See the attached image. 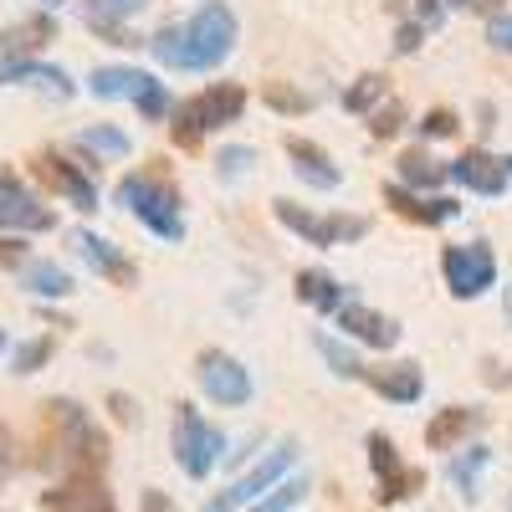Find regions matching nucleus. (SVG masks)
I'll return each instance as SVG.
<instances>
[{
    "instance_id": "9b49d317",
    "label": "nucleus",
    "mask_w": 512,
    "mask_h": 512,
    "mask_svg": "<svg viewBox=\"0 0 512 512\" xmlns=\"http://www.w3.org/2000/svg\"><path fill=\"white\" fill-rule=\"evenodd\" d=\"M195 374H200L205 400H216V405H226V410H241V405L251 400V369H246L241 359H231L226 349H205L200 364H195Z\"/></svg>"
},
{
    "instance_id": "f8f14e48",
    "label": "nucleus",
    "mask_w": 512,
    "mask_h": 512,
    "mask_svg": "<svg viewBox=\"0 0 512 512\" xmlns=\"http://www.w3.org/2000/svg\"><path fill=\"white\" fill-rule=\"evenodd\" d=\"M31 169H36V180L47 185L52 195H62L67 205H77V210H98V185H93V175H88L82 164H72L67 154L41 149V154L31 159Z\"/></svg>"
},
{
    "instance_id": "b1692460",
    "label": "nucleus",
    "mask_w": 512,
    "mask_h": 512,
    "mask_svg": "<svg viewBox=\"0 0 512 512\" xmlns=\"http://www.w3.org/2000/svg\"><path fill=\"white\" fill-rule=\"evenodd\" d=\"M487 466H492V446H461V456H451V466H446V477H451V487H456L466 502H477Z\"/></svg>"
},
{
    "instance_id": "412c9836",
    "label": "nucleus",
    "mask_w": 512,
    "mask_h": 512,
    "mask_svg": "<svg viewBox=\"0 0 512 512\" xmlns=\"http://www.w3.org/2000/svg\"><path fill=\"white\" fill-rule=\"evenodd\" d=\"M384 200H390V210L395 216H405V221H415V226H446V221H456L461 216V200H420L415 190H405V185H390L384 190Z\"/></svg>"
},
{
    "instance_id": "aec40b11",
    "label": "nucleus",
    "mask_w": 512,
    "mask_h": 512,
    "mask_svg": "<svg viewBox=\"0 0 512 512\" xmlns=\"http://www.w3.org/2000/svg\"><path fill=\"white\" fill-rule=\"evenodd\" d=\"M287 159H292V169H297V180L303 185H313V190H338V164L328 159V149H318L313 139H297V134H287Z\"/></svg>"
},
{
    "instance_id": "8fccbe9b",
    "label": "nucleus",
    "mask_w": 512,
    "mask_h": 512,
    "mask_svg": "<svg viewBox=\"0 0 512 512\" xmlns=\"http://www.w3.org/2000/svg\"><path fill=\"white\" fill-rule=\"evenodd\" d=\"M502 169H507V180H512V154H507V159H502Z\"/></svg>"
},
{
    "instance_id": "f3484780",
    "label": "nucleus",
    "mask_w": 512,
    "mask_h": 512,
    "mask_svg": "<svg viewBox=\"0 0 512 512\" xmlns=\"http://www.w3.org/2000/svg\"><path fill=\"white\" fill-rule=\"evenodd\" d=\"M446 169H451L456 185L477 190V195H502V190H507V169H502V159L487 154V149H461Z\"/></svg>"
},
{
    "instance_id": "a211bd4d",
    "label": "nucleus",
    "mask_w": 512,
    "mask_h": 512,
    "mask_svg": "<svg viewBox=\"0 0 512 512\" xmlns=\"http://www.w3.org/2000/svg\"><path fill=\"white\" fill-rule=\"evenodd\" d=\"M338 328H344L349 338H359V344H369V349H395L400 344V328L384 313L364 308V303H344V308H338Z\"/></svg>"
},
{
    "instance_id": "5701e85b",
    "label": "nucleus",
    "mask_w": 512,
    "mask_h": 512,
    "mask_svg": "<svg viewBox=\"0 0 512 512\" xmlns=\"http://www.w3.org/2000/svg\"><path fill=\"white\" fill-rule=\"evenodd\" d=\"M297 297H303L308 308H318V313H333L338 318V308L349 303V292H344V282L338 277H328V272H318V267H308V272H297Z\"/></svg>"
},
{
    "instance_id": "f03ea898",
    "label": "nucleus",
    "mask_w": 512,
    "mask_h": 512,
    "mask_svg": "<svg viewBox=\"0 0 512 512\" xmlns=\"http://www.w3.org/2000/svg\"><path fill=\"white\" fill-rule=\"evenodd\" d=\"M47 466H67V477H103L108 436L77 400H47Z\"/></svg>"
},
{
    "instance_id": "4c0bfd02",
    "label": "nucleus",
    "mask_w": 512,
    "mask_h": 512,
    "mask_svg": "<svg viewBox=\"0 0 512 512\" xmlns=\"http://www.w3.org/2000/svg\"><path fill=\"white\" fill-rule=\"evenodd\" d=\"M251 159H256L251 149H221V159H216V164H221V175H226V180H241Z\"/></svg>"
},
{
    "instance_id": "4be33fe9",
    "label": "nucleus",
    "mask_w": 512,
    "mask_h": 512,
    "mask_svg": "<svg viewBox=\"0 0 512 512\" xmlns=\"http://www.w3.org/2000/svg\"><path fill=\"white\" fill-rule=\"evenodd\" d=\"M144 6H149V0H82V16H88V26L103 31L113 47H134V41H128V31H123V21L139 16Z\"/></svg>"
},
{
    "instance_id": "e433bc0d",
    "label": "nucleus",
    "mask_w": 512,
    "mask_h": 512,
    "mask_svg": "<svg viewBox=\"0 0 512 512\" xmlns=\"http://www.w3.org/2000/svg\"><path fill=\"white\" fill-rule=\"evenodd\" d=\"M456 134V113L451 108H431L420 118V139H451Z\"/></svg>"
},
{
    "instance_id": "f704fd0d",
    "label": "nucleus",
    "mask_w": 512,
    "mask_h": 512,
    "mask_svg": "<svg viewBox=\"0 0 512 512\" xmlns=\"http://www.w3.org/2000/svg\"><path fill=\"white\" fill-rule=\"evenodd\" d=\"M400 128H405V103H400V98H390L384 108L369 113V134H374V139H395Z\"/></svg>"
},
{
    "instance_id": "58836bf2",
    "label": "nucleus",
    "mask_w": 512,
    "mask_h": 512,
    "mask_svg": "<svg viewBox=\"0 0 512 512\" xmlns=\"http://www.w3.org/2000/svg\"><path fill=\"white\" fill-rule=\"evenodd\" d=\"M0 262H6V267H26V262H31V256H26V241L0 236Z\"/></svg>"
},
{
    "instance_id": "a878e982",
    "label": "nucleus",
    "mask_w": 512,
    "mask_h": 512,
    "mask_svg": "<svg viewBox=\"0 0 512 512\" xmlns=\"http://www.w3.org/2000/svg\"><path fill=\"white\" fill-rule=\"evenodd\" d=\"M0 82H31V88H47L52 98H72L77 82L62 72V67H47V62H21V67H0Z\"/></svg>"
},
{
    "instance_id": "a18cd8bd",
    "label": "nucleus",
    "mask_w": 512,
    "mask_h": 512,
    "mask_svg": "<svg viewBox=\"0 0 512 512\" xmlns=\"http://www.w3.org/2000/svg\"><path fill=\"white\" fill-rule=\"evenodd\" d=\"M497 6H502V0H472V11H487L492 21H497Z\"/></svg>"
},
{
    "instance_id": "864d4df0",
    "label": "nucleus",
    "mask_w": 512,
    "mask_h": 512,
    "mask_svg": "<svg viewBox=\"0 0 512 512\" xmlns=\"http://www.w3.org/2000/svg\"><path fill=\"white\" fill-rule=\"evenodd\" d=\"M507 512H512V492H507Z\"/></svg>"
},
{
    "instance_id": "0eeeda50",
    "label": "nucleus",
    "mask_w": 512,
    "mask_h": 512,
    "mask_svg": "<svg viewBox=\"0 0 512 512\" xmlns=\"http://www.w3.org/2000/svg\"><path fill=\"white\" fill-rule=\"evenodd\" d=\"M364 451H369V472H374V482H379V492H374L379 507H395V502H405L410 492L425 487V472H420V466H405L400 451H395V441L384 436V431H369Z\"/></svg>"
},
{
    "instance_id": "9d476101",
    "label": "nucleus",
    "mask_w": 512,
    "mask_h": 512,
    "mask_svg": "<svg viewBox=\"0 0 512 512\" xmlns=\"http://www.w3.org/2000/svg\"><path fill=\"white\" fill-rule=\"evenodd\" d=\"M272 210H277V221L287 226V231H297L308 246H344V241H359L364 231H369V221L364 216H313V210H303V205H292V200H272Z\"/></svg>"
},
{
    "instance_id": "603ef678",
    "label": "nucleus",
    "mask_w": 512,
    "mask_h": 512,
    "mask_svg": "<svg viewBox=\"0 0 512 512\" xmlns=\"http://www.w3.org/2000/svg\"><path fill=\"white\" fill-rule=\"evenodd\" d=\"M446 6H472V0H446Z\"/></svg>"
},
{
    "instance_id": "423d86ee",
    "label": "nucleus",
    "mask_w": 512,
    "mask_h": 512,
    "mask_svg": "<svg viewBox=\"0 0 512 512\" xmlns=\"http://www.w3.org/2000/svg\"><path fill=\"white\" fill-rule=\"evenodd\" d=\"M169 451H175L180 472H185L190 482H205L210 472H216L221 451H226V436H221L195 405L180 400V405H175V425H169Z\"/></svg>"
},
{
    "instance_id": "79ce46f5",
    "label": "nucleus",
    "mask_w": 512,
    "mask_h": 512,
    "mask_svg": "<svg viewBox=\"0 0 512 512\" xmlns=\"http://www.w3.org/2000/svg\"><path fill=\"white\" fill-rule=\"evenodd\" d=\"M108 410H113V415H118L123 425H134V420H139V405H134V400H128V395H118V390L108 395Z\"/></svg>"
},
{
    "instance_id": "bb28decb",
    "label": "nucleus",
    "mask_w": 512,
    "mask_h": 512,
    "mask_svg": "<svg viewBox=\"0 0 512 512\" xmlns=\"http://www.w3.org/2000/svg\"><path fill=\"white\" fill-rule=\"evenodd\" d=\"M21 287L31 297H47V303H57V297H72V272L57 267V262H26L21 267Z\"/></svg>"
},
{
    "instance_id": "473e14b6",
    "label": "nucleus",
    "mask_w": 512,
    "mask_h": 512,
    "mask_svg": "<svg viewBox=\"0 0 512 512\" xmlns=\"http://www.w3.org/2000/svg\"><path fill=\"white\" fill-rule=\"evenodd\" d=\"M318 354L328 359V369L338 374V379H364V364L344 349V344H338V338H328V333H318Z\"/></svg>"
},
{
    "instance_id": "4468645a",
    "label": "nucleus",
    "mask_w": 512,
    "mask_h": 512,
    "mask_svg": "<svg viewBox=\"0 0 512 512\" xmlns=\"http://www.w3.org/2000/svg\"><path fill=\"white\" fill-rule=\"evenodd\" d=\"M47 41H57V21H52V11H41V16H26V21L6 26V31H0V67L36 62V52L47 47Z\"/></svg>"
},
{
    "instance_id": "c9c22d12",
    "label": "nucleus",
    "mask_w": 512,
    "mask_h": 512,
    "mask_svg": "<svg viewBox=\"0 0 512 512\" xmlns=\"http://www.w3.org/2000/svg\"><path fill=\"white\" fill-rule=\"evenodd\" d=\"M134 108H139V113H144L149 123H159V118L169 113V88H164L159 77H149L144 88H139V98H134Z\"/></svg>"
},
{
    "instance_id": "2eb2a0df",
    "label": "nucleus",
    "mask_w": 512,
    "mask_h": 512,
    "mask_svg": "<svg viewBox=\"0 0 512 512\" xmlns=\"http://www.w3.org/2000/svg\"><path fill=\"white\" fill-rule=\"evenodd\" d=\"M482 425H487V410H477V405H446V410H436L431 420H425V446H431V451H461V441L477 436Z\"/></svg>"
},
{
    "instance_id": "37998d69",
    "label": "nucleus",
    "mask_w": 512,
    "mask_h": 512,
    "mask_svg": "<svg viewBox=\"0 0 512 512\" xmlns=\"http://www.w3.org/2000/svg\"><path fill=\"white\" fill-rule=\"evenodd\" d=\"M415 11H420V26H436L446 16V0H415Z\"/></svg>"
},
{
    "instance_id": "7c9ffc66",
    "label": "nucleus",
    "mask_w": 512,
    "mask_h": 512,
    "mask_svg": "<svg viewBox=\"0 0 512 512\" xmlns=\"http://www.w3.org/2000/svg\"><path fill=\"white\" fill-rule=\"evenodd\" d=\"M52 354H57V338L52 333H36V338H26L21 349H11V374H36Z\"/></svg>"
},
{
    "instance_id": "ea45409f",
    "label": "nucleus",
    "mask_w": 512,
    "mask_h": 512,
    "mask_svg": "<svg viewBox=\"0 0 512 512\" xmlns=\"http://www.w3.org/2000/svg\"><path fill=\"white\" fill-rule=\"evenodd\" d=\"M420 36H425V26H420V21H405V26L395 31V52H405V57H410V52L420 47Z\"/></svg>"
},
{
    "instance_id": "a19ab883",
    "label": "nucleus",
    "mask_w": 512,
    "mask_h": 512,
    "mask_svg": "<svg viewBox=\"0 0 512 512\" xmlns=\"http://www.w3.org/2000/svg\"><path fill=\"white\" fill-rule=\"evenodd\" d=\"M487 41H492V47H502V52H512V16L487 21Z\"/></svg>"
},
{
    "instance_id": "f257e3e1",
    "label": "nucleus",
    "mask_w": 512,
    "mask_h": 512,
    "mask_svg": "<svg viewBox=\"0 0 512 512\" xmlns=\"http://www.w3.org/2000/svg\"><path fill=\"white\" fill-rule=\"evenodd\" d=\"M149 52L164 67H180V72H216L236 52V16H231L226 0H205L185 26L154 31Z\"/></svg>"
},
{
    "instance_id": "09e8293b",
    "label": "nucleus",
    "mask_w": 512,
    "mask_h": 512,
    "mask_svg": "<svg viewBox=\"0 0 512 512\" xmlns=\"http://www.w3.org/2000/svg\"><path fill=\"white\" fill-rule=\"evenodd\" d=\"M11 472V461H6V451H0V477H6Z\"/></svg>"
},
{
    "instance_id": "49530a36",
    "label": "nucleus",
    "mask_w": 512,
    "mask_h": 512,
    "mask_svg": "<svg viewBox=\"0 0 512 512\" xmlns=\"http://www.w3.org/2000/svg\"><path fill=\"white\" fill-rule=\"evenodd\" d=\"M502 313H507V323H512V282H507V292H502Z\"/></svg>"
},
{
    "instance_id": "39448f33",
    "label": "nucleus",
    "mask_w": 512,
    "mask_h": 512,
    "mask_svg": "<svg viewBox=\"0 0 512 512\" xmlns=\"http://www.w3.org/2000/svg\"><path fill=\"white\" fill-rule=\"evenodd\" d=\"M292 466H297V446L292 441H277L267 456H256L246 472L226 487V492H216L200 512H246V507H256L267 492H277L287 477H292Z\"/></svg>"
},
{
    "instance_id": "20e7f679",
    "label": "nucleus",
    "mask_w": 512,
    "mask_h": 512,
    "mask_svg": "<svg viewBox=\"0 0 512 512\" xmlns=\"http://www.w3.org/2000/svg\"><path fill=\"white\" fill-rule=\"evenodd\" d=\"M241 113H246V88H236V82H216V88L175 103V113H169V134H175L180 149H200L205 134L236 123Z\"/></svg>"
},
{
    "instance_id": "de8ad7c7",
    "label": "nucleus",
    "mask_w": 512,
    "mask_h": 512,
    "mask_svg": "<svg viewBox=\"0 0 512 512\" xmlns=\"http://www.w3.org/2000/svg\"><path fill=\"white\" fill-rule=\"evenodd\" d=\"M11 349V338H6V328H0V354H6Z\"/></svg>"
},
{
    "instance_id": "1a4fd4ad",
    "label": "nucleus",
    "mask_w": 512,
    "mask_h": 512,
    "mask_svg": "<svg viewBox=\"0 0 512 512\" xmlns=\"http://www.w3.org/2000/svg\"><path fill=\"white\" fill-rule=\"evenodd\" d=\"M441 272H446L451 297H461V303H472V297H482V292L497 282V256H492V246H487V241L446 246V256H441Z\"/></svg>"
},
{
    "instance_id": "ddd939ff",
    "label": "nucleus",
    "mask_w": 512,
    "mask_h": 512,
    "mask_svg": "<svg viewBox=\"0 0 512 512\" xmlns=\"http://www.w3.org/2000/svg\"><path fill=\"white\" fill-rule=\"evenodd\" d=\"M41 512H118L103 477H62L57 487L41 492Z\"/></svg>"
},
{
    "instance_id": "6ab92c4d",
    "label": "nucleus",
    "mask_w": 512,
    "mask_h": 512,
    "mask_svg": "<svg viewBox=\"0 0 512 512\" xmlns=\"http://www.w3.org/2000/svg\"><path fill=\"white\" fill-rule=\"evenodd\" d=\"M364 384L374 395H384L390 405H415L425 395V374L420 364H384V369H364Z\"/></svg>"
},
{
    "instance_id": "c85d7f7f",
    "label": "nucleus",
    "mask_w": 512,
    "mask_h": 512,
    "mask_svg": "<svg viewBox=\"0 0 512 512\" xmlns=\"http://www.w3.org/2000/svg\"><path fill=\"white\" fill-rule=\"evenodd\" d=\"M384 93H390V77H384V72H364L354 88L344 93V108H349V113H374L379 103H390Z\"/></svg>"
},
{
    "instance_id": "72a5a7b5",
    "label": "nucleus",
    "mask_w": 512,
    "mask_h": 512,
    "mask_svg": "<svg viewBox=\"0 0 512 512\" xmlns=\"http://www.w3.org/2000/svg\"><path fill=\"white\" fill-rule=\"evenodd\" d=\"M262 98H267V108H277V113H308L313 108V98L308 93H297V88H287V82H267L262 88Z\"/></svg>"
},
{
    "instance_id": "393cba45",
    "label": "nucleus",
    "mask_w": 512,
    "mask_h": 512,
    "mask_svg": "<svg viewBox=\"0 0 512 512\" xmlns=\"http://www.w3.org/2000/svg\"><path fill=\"white\" fill-rule=\"evenodd\" d=\"M144 82H149V72H139V67H98V72L88 77V93L103 98V103H113V98H128V103H134Z\"/></svg>"
},
{
    "instance_id": "c03bdc74",
    "label": "nucleus",
    "mask_w": 512,
    "mask_h": 512,
    "mask_svg": "<svg viewBox=\"0 0 512 512\" xmlns=\"http://www.w3.org/2000/svg\"><path fill=\"white\" fill-rule=\"evenodd\" d=\"M139 512H175V502H169L164 492H154V487H149V492L139 497Z\"/></svg>"
},
{
    "instance_id": "c756f323",
    "label": "nucleus",
    "mask_w": 512,
    "mask_h": 512,
    "mask_svg": "<svg viewBox=\"0 0 512 512\" xmlns=\"http://www.w3.org/2000/svg\"><path fill=\"white\" fill-rule=\"evenodd\" d=\"M77 149L123 159L128 154V134H123V128H108V123H93V128H82V134H77Z\"/></svg>"
},
{
    "instance_id": "3c124183",
    "label": "nucleus",
    "mask_w": 512,
    "mask_h": 512,
    "mask_svg": "<svg viewBox=\"0 0 512 512\" xmlns=\"http://www.w3.org/2000/svg\"><path fill=\"white\" fill-rule=\"evenodd\" d=\"M41 6H47V11H57V6H62V0H41Z\"/></svg>"
},
{
    "instance_id": "2f4dec72",
    "label": "nucleus",
    "mask_w": 512,
    "mask_h": 512,
    "mask_svg": "<svg viewBox=\"0 0 512 512\" xmlns=\"http://www.w3.org/2000/svg\"><path fill=\"white\" fill-rule=\"evenodd\" d=\"M303 497H308V477H297V482L287 477L277 492H267L262 502H256V507H246V512H297V502H303Z\"/></svg>"
},
{
    "instance_id": "dca6fc26",
    "label": "nucleus",
    "mask_w": 512,
    "mask_h": 512,
    "mask_svg": "<svg viewBox=\"0 0 512 512\" xmlns=\"http://www.w3.org/2000/svg\"><path fill=\"white\" fill-rule=\"evenodd\" d=\"M72 246H77V256H82V262H88L98 277H108V282H118V287H134V282H139V267L128 262V256H123L108 236H98V231H77Z\"/></svg>"
},
{
    "instance_id": "cd10ccee",
    "label": "nucleus",
    "mask_w": 512,
    "mask_h": 512,
    "mask_svg": "<svg viewBox=\"0 0 512 512\" xmlns=\"http://www.w3.org/2000/svg\"><path fill=\"white\" fill-rule=\"evenodd\" d=\"M395 164H400V185H405V190H415V195H420V190H436V185L451 175V169H446V164H436L425 149H405Z\"/></svg>"
},
{
    "instance_id": "7ed1b4c3",
    "label": "nucleus",
    "mask_w": 512,
    "mask_h": 512,
    "mask_svg": "<svg viewBox=\"0 0 512 512\" xmlns=\"http://www.w3.org/2000/svg\"><path fill=\"white\" fill-rule=\"evenodd\" d=\"M118 205L128 216H139L159 241H180L185 236V216H180V190L169 185L159 169H139V175L118 180Z\"/></svg>"
},
{
    "instance_id": "6e6552de",
    "label": "nucleus",
    "mask_w": 512,
    "mask_h": 512,
    "mask_svg": "<svg viewBox=\"0 0 512 512\" xmlns=\"http://www.w3.org/2000/svg\"><path fill=\"white\" fill-rule=\"evenodd\" d=\"M52 226H57V210L41 205L11 164H0V231L36 236V231H52Z\"/></svg>"
}]
</instances>
